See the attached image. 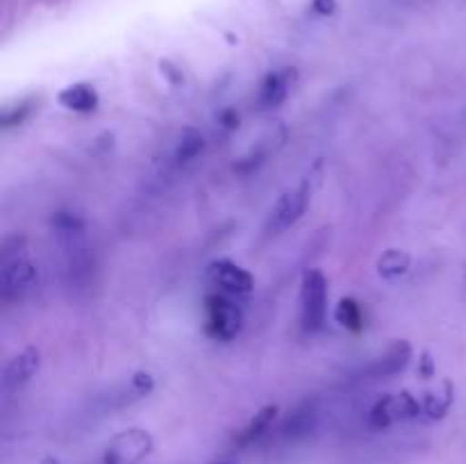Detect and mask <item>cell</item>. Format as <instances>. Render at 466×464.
Segmentation results:
<instances>
[{
    "label": "cell",
    "instance_id": "6da1fadb",
    "mask_svg": "<svg viewBox=\"0 0 466 464\" xmlns=\"http://www.w3.org/2000/svg\"><path fill=\"white\" fill-rule=\"evenodd\" d=\"M39 287V271L25 253V239L14 237L5 241L0 259V300L5 305L23 303Z\"/></svg>",
    "mask_w": 466,
    "mask_h": 464
},
{
    "label": "cell",
    "instance_id": "7a4b0ae2",
    "mask_svg": "<svg viewBox=\"0 0 466 464\" xmlns=\"http://www.w3.org/2000/svg\"><path fill=\"white\" fill-rule=\"evenodd\" d=\"M205 335L214 341H232L244 328V312L235 303V296L212 291L203 300Z\"/></svg>",
    "mask_w": 466,
    "mask_h": 464
},
{
    "label": "cell",
    "instance_id": "3957f363",
    "mask_svg": "<svg viewBox=\"0 0 466 464\" xmlns=\"http://www.w3.org/2000/svg\"><path fill=\"white\" fill-rule=\"evenodd\" d=\"M328 318V280L319 268L305 271L300 282V326L305 332H319Z\"/></svg>",
    "mask_w": 466,
    "mask_h": 464
},
{
    "label": "cell",
    "instance_id": "277c9868",
    "mask_svg": "<svg viewBox=\"0 0 466 464\" xmlns=\"http://www.w3.org/2000/svg\"><path fill=\"white\" fill-rule=\"evenodd\" d=\"M309 200H312V185H309V180H303L294 189L285 191L276 200L271 212H268L267 223H264V232L267 235H282L289 227H294L303 218V214L308 212Z\"/></svg>",
    "mask_w": 466,
    "mask_h": 464
},
{
    "label": "cell",
    "instance_id": "5b68a950",
    "mask_svg": "<svg viewBox=\"0 0 466 464\" xmlns=\"http://www.w3.org/2000/svg\"><path fill=\"white\" fill-rule=\"evenodd\" d=\"M419 417H421V398L412 396L410 391L385 394L369 409V428L387 430V428L396 426V423L414 421Z\"/></svg>",
    "mask_w": 466,
    "mask_h": 464
},
{
    "label": "cell",
    "instance_id": "8992f818",
    "mask_svg": "<svg viewBox=\"0 0 466 464\" xmlns=\"http://www.w3.org/2000/svg\"><path fill=\"white\" fill-rule=\"evenodd\" d=\"M205 282L228 296H248L255 287V277L248 268L239 267L232 259H214L205 268Z\"/></svg>",
    "mask_w": 466,
    "mask_h": 464
},
{
    "label": "cell",
    "instance_id": "52a82bcc",
    "mask_svg": "<svg viewBox=\"0 0 466 464\" xmlns=\"http://www.w3.org/2000/svg\"><path fill=\"white\" fill-rule=\"evenodd\" d=\"M153 450V435L144 428H130L114 437L103 455V464H139Z\"/></svg>",
    "mask_w": 466,
    "mask_h": 464
},
{
    "label": "cell",
    "instance_id": "ba28073f",
    "mask_svg": "<svg viewBox=\"0 0 466 464\" xmlns=\"http://www.w3.org/2000/svg\"><path fill=\"white\" fill-rule=\"evenodd\" d=\"M299 82V71L294 66H282L268 73L262 80L258 91V109L259 112H271V109L280 107L287 100L289 91Z\"/></svg>",
    "mask_w": 466,
    "mask_h": 464
},
{
    "label": "cell",
    "instance_id": "9c48e42d",
    "mask_svg": "<svg viewBox=\"0 0 466 464\" xmlns=\"http://www.w3.org/2000/svg\"><path fill=\"white\" fill-rule=\"evenodd\" d=\"M41 367V350L35 346H27L18 355H14L7 362L3 371V391L5 394H14V391L23 389L32 378L39 373Z\"/></svg>",
    "mask_w": 466,
    "mask_h": 464
},
{
    "label": "cell",
    "instance_id": "30bf717a",
    "mask_svg": "<svg viewBox=\"0 0 466 464\" xmlns=\"http://www.w3.org/2000/svg\"><path fill=\"white\" fill-rule=\"evenodd\" d=\"M412 362V344L405 339L394 341L380 358L373 359L367 368H364V380H385V378H394L408 368Z\"/></svg>",
    "mask_w": 466,
    "mask_h": 464
},
{
    "label": "cell",
    "instance_id": "8fae6325",
    "mask_svg": "<svg viewBox=\"0 0 466 464\" xmlns=\"http://www.w3.org/2000/svg\"><path fill=\"white\" fill-rule=\"evenodd\" d=\"M57 103L62 105L64 109H68V112L89 114L94 112V109H98L100 96L98 91L91 85H86V82H76V85H68L59 91Z\"/></svg>",
    "mask_w": 466,
    "mask_h": 464
},
{
    "label": "cell",
    "instance_id": "7c38bea8",
    "mask_svg": "<svg viewBox=\"0 0 466 464\" xmlns=\"http://www.w3.org/2000/svg\"><path fill=\"white\" fill-rule=\"evenodd\" d=\"M455 400V389L449 380L441 382L437 389L428 391L421 398V417L428 419V421H440L449 414L451 405Z\"/></svg>",
    "mask_w": 466,
    "mask_h": 464
},
{
    "label": "cell",
    "instance_id": "4fadbf2b",
    "mask_svg": "<svg viewBox=\"0 0 466 464\" xmlns=\"http://www.w3.org/2000/svg\"><path fill=\"white\" fill-rule=\"evenodd\" d=\"M276 419H278V405H264V408L259 409V412L255 414L248 423H246L244 430L235 437V444L237 446L255 444V441L262 439V437L271 430V426L276 423Z\"/></svg>",
    "mask_w": 466,
    "mask_h": 464
},
{
    "label": "cell",
    "instance_id": "5bb4252c",
    "mask_svg": "<svg viewBox=\"0 0 466 464\" xmlns=\"http://www.w3.org/2000/svg\"><path fill=\"white\" fill-rule=\"evenodd\" d=\"M410 267H412V257H410L408 250L400 248L385 250L376 262L378 276L385 277V280H399L410 271Z\"/></svg>",
    "mask_w": 466,
    "mask_h": 464
},
{
    "label": "cell",
    "instance_id": "9a60e30c",
    "mask_svg": "<svg viewBox=\"0 0 466 464\" xmlns=\"http://www.w3.org/2000/svg\"><path fill=\"white\" fill-rule=\"evenodd\" d=\"M314 423H317V408H314V403H303L289 414V419L282 426V435L287 439H299L312 430Z\"/></svg>",
    "mask_w": 466,
    "mask_h": 464
},
{
    "label": "cell",
    "instance_id": "2e32d148",
    "mask_svg": "<svg viewBox=\"0 0 466 464\" xmlns=\"http://www.w3.org/2000/svg\"><path fill=\"white\" fill-rule=\"evenodd\" d=\"M335 321L350 332H360L364 328L362 305L355 298H341L335 308Z\"/></svg>",
    "mask_w": 466,
    "mask_h": 464
},
{
    "label": "cell",
    "instance_id": "e0dca14e",
    "mask_svg": "<svg viewBox=\"0 0 466 464\" xmlns=\"http://www.w3.org/2000/svg\"><path fill=\"white\" fill-rule=\"evenodd\" d=\"M203 150H205V136L200 135L198 130H194V127H187V130L180 135V141H177L176 146V159L180 164L194 162Z\"/></svg>",
    "mask_w": 466,
    "mask_h": 464
},
{
    "label": "cell",
    "instance_id": "ac0fdd59",
    "mask_svg": "<svg viewBox=\"0 0 466 464\" xmlns=\"http://www.w3.org/2000/svg\"><path fill=\"white\" fill-rule=\"evenodd\" d=\"M32 112V100H25V103H21L18 107H9L3 112V127L7 130V127H14V126H21L23 121H25L27 116H30Z\"/></svg>",
    "mask_w": 466,
    "mask_h": 464
},
{
    "label": "cell",
    "instance_id": "d6986e66",
    "mask_svg": "<svg viewBox=\"0 0 466 464\" xmlns=\"http://www.w3.org/2000/svg\"><path fill=\"white\" fill-rule=\"evenodd\" d=\"M153 389H155V378L150 376L148 371L132 373L130 391L137 396V398H141V396H148Z\"/></svg>",
    "mask_w": 466,
    "mask_h": 464
},
{
    "label": "cell",
    "instance_id": "ffe728a7",
    "mask_svg": "<svg viewBox=\"0 0 466 464\" xmlns=\"http://www.w3.org/2000/svg\"><path fill=\"white\" fill-rule=\"evenodd\" d=\"M159 66H162V73L168 77V82H171L173 86L185 85V76H182V71L177 66H173V64L168 62V59H164V62L159 64Z\"/></svg>",
    "mask_w": 466,
    "mask_h": 464
},
{
    "label": "cell",
    "instance_id": "44dd1931",
    "mask_svg": "<svg viewBox=\"0 0 466 464\" xmlns=\"http://www.w3.org/2000/svg\"><path fill=\"white\" fill-rule=\"evenodd\" d=\"M218 126H221L223 130H235V127L239 126V114H237V109H223V112L218 114Z\"/></svg>",
    "mask_w": 466,
    "mask_h": 464
},
{
    "label": "cell",
    "instance_id": "7402d4cb",
    "mask_svg": "<svg viewBox=\"0 0 466 464\" xmlns=\"http://www.w3.org/2000/svg\"><path fill=\"white\" fill-rule=\"evenodd\" d=\"M437 367H435V359H432V355L428 353H421V359H419V376L421 378H432L435 376Z\"/></svg>",
    "mask_w": 466,
    "mask_h": 464
},
{
    "label": "cell",
    "instance_id": "603a6c76",
    "mask_svg": "<svg viewBox=\"0 0 466 464\" xmlns=\"http://www.w3.org/2000/svg\"><path fill=\"white\" fill-rule=\"evenodd\" d=\"M312 9L321 16H330L337 9V0H312Z\"/></svg>",
    "mask_w": 466,
    "mask_h": 464
},
{
    "label": "cell",
    "instance_id": "cb8c5ba5",
    "mask_svg": "<svg viewBox=\"0 0 466 464\" xmlns=\"http://www.w3.org/2000/svg\"><path fill=\"white\" fill-rule=\"evenodd\" d=\"M41 464H59V459H55V458H46L44 462H41Z\"/></svg>",
    "mask_w": 466,
    "mask_h": 464
},
{
    "label": "cell",
    "instance_id": "d4e9b609",
    "mask_svg": "<svg viewBox=\"0 0 466 464\" xmlns=\"http://www.w3.org/2000/svg\"><path fill=\"white\" fill-rule=\"evenodd\" d=\"M214 464H232V462H226V459H223V462H214Z\"/></svg>",
    "mask_w": 466,
    "mask_h": 464
}]
</instances>
